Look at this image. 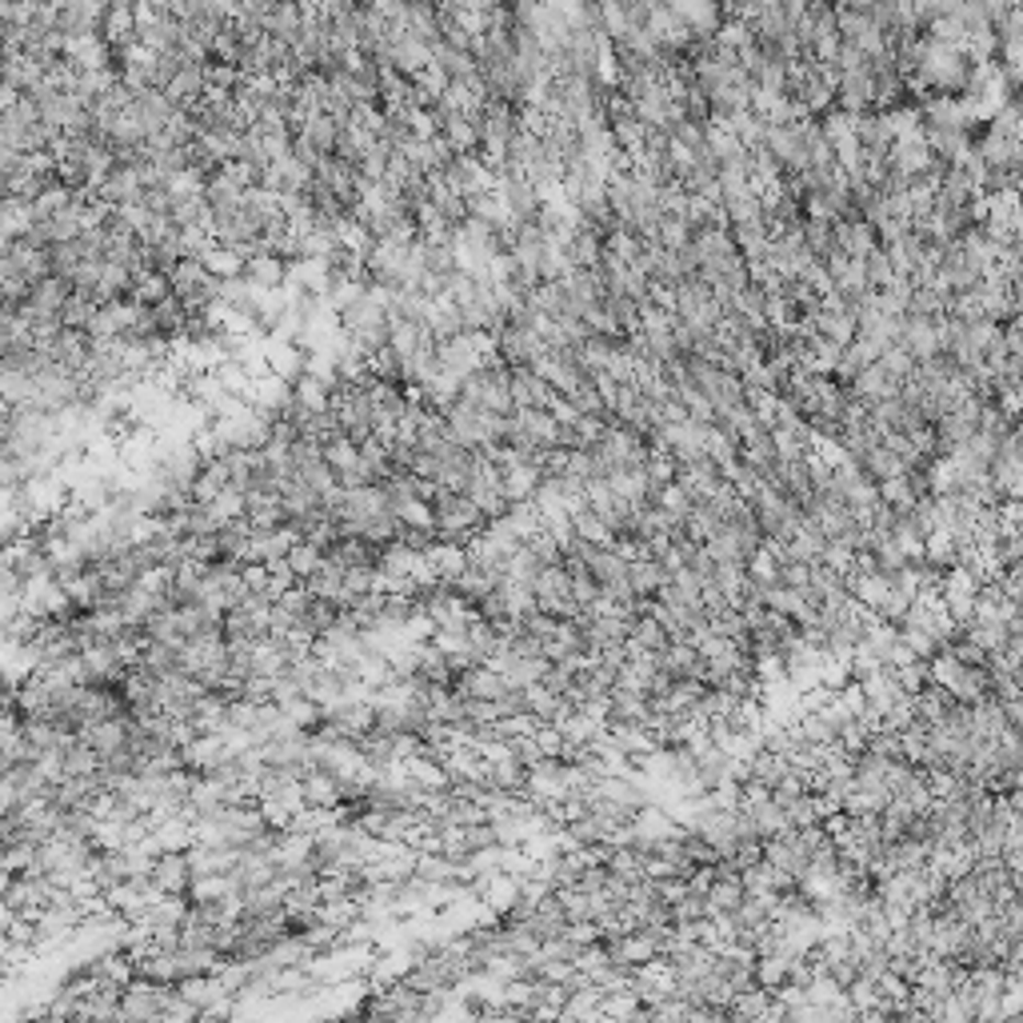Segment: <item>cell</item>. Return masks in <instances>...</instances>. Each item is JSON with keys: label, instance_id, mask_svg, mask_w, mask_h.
<instances>
[{"label": "cell", "instance_id": "cell-9", "mask_svg": "<svg viewBox=\"0 0 1023 1023\" xmlns=\"http://www.w3.org/2000/svg\"><path fill=\"white\" fill-rule=\"evenodd\" d=\"M740 900H744V883H740V876H712V883L704 888L708 920H715V915H732L740 908Z\"/></svg>", "mask_w": 1023, "mask_h": 1023}, {"label": "cell", "instance_id": "cell-3", "mask_svg": "<svg viewBox=\"0 0 1023 1023\" xmlns=\"http://www.w3.org/2000/svg\"><path fill=\"white\" fill-rule=\"evenodd\" d=\"M173 983L136 976L129 988H121V1020H165V1003Z\"/></svg>", "mask_w": 1023, "mask_h": 1023}, {"label": "cell", "instance_id": "cell-5", "mask_svg": "<svg viewBox=\"0 0 1023 1023\" xmlns=\"http://www.w3.org/2000/svg\"><path fill=\"white\" fill-rule=\"evenodd\" d=\"M148 880L165 896H188V883H192V864H188L185 852H160L148 871Z\"/></svg>", "mask_w": 1023, "mask_h": 1023}, {"label": "cell", "instance_id": "cell-4", "mask_svg": "<svg viewBox=\"0 0 1023 1023\" xmlns=\"http://www.w3.org/2000/svg\"><path fill=\"white\" fill-rule=\"evenodd\" d=\"M424 564H429V572L436 583H452L464 568H468V548H464L460 540L436 536L429 548H424Z\"/></svg>", "mask_w": 1023, "mask_h": 1023}, {"label": "cell", "instance_id": "cell-2", "mask_svg": "<svg viewBox=\"0 0 1023 1023\" xmlns=\"http://www.w3.org/2000/svg\"><path fill=\"white\" fill-rule=\"evenodd\" d=\"M927 671H932V680L939 683V688H947V696H952L956 704H976V700H983V696L991 692L988 668H983V664H964L944 648L927 660Z\"/></svg>", "mask_w": 1023, "mask_h": 1023}, {"label": "cell", "instance_id": "cell-1", "mask_svg": "<svg viewBox=\"0 0 1023 1023\" xmlns=\"http://www.w3.org/2000/svg\"><path fill=\"white\" fill-rule=\"evenodd\" d=\"M429 508H432L436 536L441 540H460L464 544V540L476 536V532L488 524L485 512H480V508H476L464 492H456V488L429 485Z\"/></svg>", "mask_w": 1023, "mask_h": 1023}, {"label": "cell", "instance_id": "cell-10", "mask_svg": "<svg viewBox=\"0 0 1023 1023\" xmlns=\"http://www.w3.org/2000/svg\"><path fill=\"white\" fill-rule=\"evenodd\" d=\"M285 564L292 568V576H297V580H304V576H312L320 564H324V548H320V544H312L309 536H297V540H292V548H288Z\"/></svg>", "mask_w": 1023, "mask_h": 1023}, {"label": "cell", "instance_id": "cell-6", "mask_svg": "<svg viewBox=\"0 0 1023 1023\" xmlns=\"http://www.w3.org/2000/svg\"><path fill=\"white\" fill-rule=\"evenodd\" d=\"M300 796H304L309 808H341L344 803L341 780L329 776V771H320V768H309L304 776H300Z\"/></svg>", "mask_w": 1023, "mask_h": 1023}, {"label": "cell", "instance_id": "cell-8", "mask_svg": "<svg viewBox=\"0 0 1023 1023\" xmlns=\"http://www.w3.org/2000/svg\"><path fill=\"white\" fill-rule=\"evenodd\" d=\"M627 583H632V592H636L640 600H652V596L668 583V572H664V564L656 560V556L644 552L636 560H627Z\"/></svg>", "mask_w": 1023, "mask_h": 1023}, {"label": "cell", "instance_id": "cell-7", "mask_svg": "<svg viewBox=\"0 0 1023 1023\" xmlns=\"http://www.w3.org/2000/svg\"><path fill=\"white\" fill-rule=\"evenodd\" d=\"M552 392L548 380L540 372H532V368H512V404L516 408H548L552 404Z\"/></svg>", "mask_w": 1023, "mask_h": 1023}]
</instances>
